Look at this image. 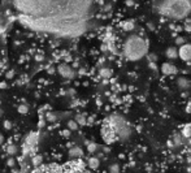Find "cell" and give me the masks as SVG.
<instances>
[{
	"label": "cell",
	"mask_w": 191,
	"mask_h": 173,
	"mask_svg": "<svg viewBox=\"0 0 191 173\" xmlns=\"http://www.w3.org/2000/svg\"><path fill=\"white\" fill-rule=\"evenodd\" d=\"M181 137L182 135H179V134H176V135H173V146H179L181 144Z\"/></svg>",
	"instance_id": "23"
},
{
	"label": "cell",
	"mask_w": 191,
	"mask_h": 173,
	"mask_svg": "<svg viewBox=\"0 0 191 173\" xmlns=\"http://www.w3.org/2000/svg\"><path fill=\"white\" fill-rule=\"evenodd\" d=\"M160 69H161V73L164 76H174L176 73H178L177 66L170 64V63H163Z\"/></svg>",
	"instance_id": "9"
},
{
	"label": "cell",
	"mask_w": 191,
	"mask_h": 173,
	"mask_svg": "<svg viewBox=\"0 0 191 173\" xmlns=\"http://www.w3.org/2000/svg\"><path fill=\"white\" fill-rule=\"evenodd\" d=\"M178 56L183 60V61H190L191 60V45H182L178 50Z\"/></svg>",
	"instance_id": "8"
},
{
	"label": "cell",
	"mask_w": 191,
	"mask_h": 173,
	"mask_svg": "<svg viewBox=\"0 0 191 173\" xmlns=\"http://www.w3.org/2000/svg\"><path fill=\"white\" fill-rule=\"evenodd\" d=\"M87 165L91 168V169H96L99 165H100V160L98 158H95V156H91L87 161Z\"/></svg>",
	"instance_id": "12"
},
{
	"label": "cell",
	"mask_w": 191,
	"mask_h": 173,
	"mask_svg": "<svg viewBox=\"0 0 191 173\" xmlns=\"http://www.w3.org/2000/svg\"><path fill=\"white\" fill-rule=\"evenodd\" d=\"M68 129H69V130H77V129H78V124L75 123L74 120H70L68 123Z\"/></svg>",
	"instance_id": "19"
},
{
	"label": "cell",
	"mask_w": 191,
	"mask_h": 173,
	"mask_svg": "<svg viewBox=\"0 0 191 173\" xmlns=\"http://www.w3.org/2000/svg\"><path fill=\"white\" fill-rule=\"evenodd\" d=\"M61 134H63L64 137H69V135H70V130H69V129H66V130H63V132H61Z\"/></svg>",
	"instance_id": "31"
},
{
	"label": "cell",
	"mask_w": 191,
	"mask_h": 173,
	"mask_svg": "<svg viewBox=\"0 0 191 173\" xmlns=\"http://www.w3.org/2000/svg\"><path fill=\"white\" fill-rule=\"evenodd\" d=\"M178 86L181 89H183V90H186V89H188L190 87V81L188 80H186V78H183V77H181V78H178Z\"/></svg>",
	"instance_id": "15"
},
{
	"label": "cell",
	"mask_w": 191,
	"mask_h": 173,
	"mask_svg": "<svg viewBox=\"0 0 191 173\" xmlns=\"http://www.w3.org/2000/svg\"><path fill=\"white\" fill-rule=\"evenodd\" d=\"M8 165H9V167H13V165H14V160H13V159H9V160H8Z\"/></svg>",
	"instance_id": "33"
},
{
	"label": "cell",
	"mask_w": 191,
	"mask_h": 173,
	"mask_svg": "<svg viewBox=\"0 0 191 173\" xmlns=\"http://www.w3.org/2000/svg\"><path fill=\"white\" fill-rule=\"evenodd\" d=\"M101 138H103V141L106 142L107 144L115 143V142L118 139V137H117V134H116L115 128L112 126V124L109 123L108 120L104 121V124H103V126H101Z\"/></svg>",
	"instance_id": "6"
},
{
	"label": "cell",
	"mask_w": 191,
	"mask_h": 173,
	"mask_svg": "<svg viewBox=\"0 0 191 173\" xmlns=\"http://www.w3.org/2000/svg\"><path fill=\"white\" fill-rule=\"evenodd\" d=\"M122 28H124L125 31H133L134 28H135V24H134L133 20H127V21H125L122 24Z\"/></svg>",
	"instance_id": "14"
},
{
	"label": "cell",
	"mask_w": 191,
	"mask_h": 173,
	"mask_svg": "<svg viewBox=\"0 0 191 173\" xmlns=\"http://www.w3.org/2000/svg\"><path fill=\"white\" fill-rule=\"evenodd\" d=\"M31 173H89L82 161H72L66 164H46L35 167Z\"/></svg>",
	"instance_id": "4"
},
{
	"label": "cell",
	"mask_w": 191,
	"mask_h": 173,
	"mask_svg": "<svg viewBox=\"0 0 191 173\" xmlns=\"http://www.w3.org/2000/svg\"><path fill=\"white\" fill-rule=\"evenodd\" d=\"M156 60H157V56H156L155 54L148 55V63H156Z\"/></svg>",
	"instance_id": "27"
},
{
	"label": "cell",
	"mask_w": 191,
	"mask_h": 173,
	"mask_svg": "<svg viewBox=\"0 0 191 173\" xmlns=\"http://www.w3.org/2000/svg\"><path fill=\"white\" fill-rule=\"evenodd\" d=\"M18 112H20L21 115H26L29 112V107L26 106V104H20L18 106Z\"/></svg>",
	"instance_id": "20"
},
{
	"label": "cell",
	"mask_w": 191,
	"mask_h": 173,
	"mask_svg": "<svg viewBox=\"0 0 191 173\" xmlns=\"http://www.w3.org/2000/svg\"><path fill=\"white\" fill-rule=\"evenodd\" d=\"M107 120L112 124V126L115 128L118 139H126V138L130 137V134H132V128H130V125L125 121L124 117H121L118 115H112Z\"/></svg>",
	"instance_id": "5"
},
{
	"label": "cell",
	"mask_w": 191,
	"mask_h": 173,
	"mask_svg": "<svg viewBox=\"0 0 191 173\" xmlns=\"http://www.w3.org/2000/svg\"><path fill=\"white\" fill-rule=\"evenodd\" d=\"M7 152L11 156H13V155L17 152V147L14 144H9V146H8V149H7Z\"/></svg>",
	"instance_id": "21"
},
{
	"label": "cell",
	"mask_w": 191,
	"mask_h": 173,
	"mask_svg": "<svg viewBox=\"0 0 191 173\" xmlns=\"http://www.w3.org/2000/svg\"><path fill=\"white\" fill-rule=\"evenodd\" d=\"M42 163H43V160H42L40 156H35V158L33 159V165H34V167H39V165H42Z\"/></svg>",
	"instance_id": "22"
},
{
	"label": "cell",
	"mask_w": 191,
	"mask_h": 173,
	"mask_svg": "<svg viewBox=\"0 0 191 173\" xmlns=\"http://www.w3.org/2000/svg\"><path fill=\"white\" fill-rule=\"evenodd\" d=\"M2 142H3V135H0V144H2Z\"/></svg>",
	"instance_id": "37"
},
{
	"label": "cell",
	"mask_w": 191,
	"mask_h": 173,
	"mask_svg": "<svg viewBox=\"0 0 191 173\" xmlns=\"http://www.w3.org/2000/svg\"><path fill=\"white\" fill-rule=\"evenodd\" d=\"M37 141H38V134L37 133H31L29 137H28V144H35L37 143Z\"/></svg>",
	"instance_id": "17"
},
{
	"label": "cell",
	"mask_w": 191,
	"mask_h": 173,
	"mask_svg": "<svg viewBox=\"0 0 191 173\" xmlns=\"http://www.w3.org/2000/svg\"><path fill=\"white\" fill-rule=\"evenodd\" d=\"M191 12V0H167L161 13L173 20H182Z\"/></svg>",
	"instance_id": "3"
},
{
	"label": "cell",
	"mask_w": 191,
	"mask_h": 173,
	"mask_svg": "<svg viewBox=\"0 0 191 173\" xmlns=\"http://www.w3.org/2000/svg\"><path fill=\"white\" fill-rule=\"evenodd\" d=\"M7 87V83L5 82H2V83H0V89H5Z\"/></svg>",
	"instance_id": "34"
},
{
	"label": "cell",
	"mask_w": 191,
	"mask_h": 173,
	"mask_svg": "<svg viewBox=\"0 0 191 173\" xmlns=\"http://www.w3.org/2000/svg\"><path fill=\"white\" fill-rule=\"evenodd\" d=\"M47 120L49 121V123H54V121H56V116L54 113H48L47 115Z\"/></svg>",
	"instance_id": "28"
},
{
	"label": "cell",
	"mask_w": 191,
	"mask_h": 173,
	"mask_svg": "<svg viewBox=\"0 0 191 173\" xmlns=\"http://www.w3.org/2000/svg\"><path fill=\"white\" fill-rule=\"evenodd\" d=\"M100 77H103V78H111L112 77V74H113V72H112V69H109V68H101L100 69Z\"/></svg>",
	"instance_id": "13"
},
{
	"label": "cell",
	"mask_w": 191,
	"mask_h": 173,
	"mask_svg": "<svg viewBox=\"0 0 191 173\" xmlns=\"http://www.w3.org/2000/svg\"><path fill=\"white\" fill-rule=\"evenodd\" d=\"M122 51H124V56L127 60H130V61H138V60L147 56L148 43L142 37L133 34V35L127 37V39L125 40Z\"/></svg>",
	"instance_id": "2"
},
{
	"label": "cell",
	"mask_w": 191,
	"mask_h": 173,
	"mask_svg": "<svg viewBox=\"0 0 191 173\" xmlns=\"http://www.w3.org/2000/svg\"><path fill=\"white\" fill-rule=\"evenodd\" d=\"M118 172H120V168L117 164H113V165L109 168V173H118Z\"/></svg>",
	"instance_id": "25"
},
{
	"label": "cell",
	"mask_w": 191,
	"mask_h": 173,
	"mask_svg": "<svg viewBox=\"0 0 191 173\" xmlns=\"http://www.w3.org/2000/svg\"><path fill=\"white\" fill-rule=\"evenodd\" d=\"M126 4H127V5H133V0H127Z\"/></svg>",
	"instance_id": "36"
},
{
	"label": "cell",
	"mask_w": 191,
	"mask_h": 173,
	"mask_svg": "<svg viewBox=\"0 0 191 173\" xmlns=\"http://www.w3.org/2000/svg\"><path fill=\"white\" fill-rule=\"evenodd\" d=\"M69 155H70L72 158H82L83 156V150L81 149V147L74 146L69 150Z\"/></svg>",
	"instance_id": "10"
},
{
	"label": "cell",
	"mask_w": 191,
	"mask_h": 173,
	"mask_svg": "<svg viewBox=\"0 0 191 173\" xmlns=\"http://www.w3.org/2000/svg\"><path fill=\"white\" fill-rule=\"evenodd\" d=\"M21 24L40 33L77 37L86 30L95 0H9Z\"/></svg>",
	"instance_id": "1"
},
{
	"label": "cell",
	"mask_w": 191,
	"mask_h": 173,
	"mask_svg": "<svg viewBox=\"0 0 191 173\" xmlns=\"http://www.w3.org/2000/svg\"><path fill=\"white\" fill-rule=\"evenodd\" d=\"M75 123L78 124V125H81V126H83V125H86V123H87V121H86V117H85V115H77L75 116Z\"/></svg>",
	"instance_id": "16"
},
{
	"label": "cell",
	"mask_w": 191,
	"mask_h": 173,
	"mask_svg": "<svg viewBox=\"0 0 191 173\" xmlns=\"http://www.w3.org/2000/svg\"><path fill=\"white\" fill-rule=\"evenodd\" d=\"M148 65H150V68H151V69H153V71H156V69H157V66H156V64H155V63H148Z\"/></svg>",
	"instance_id": "32"
},
{
	"label": "cell",
	"mask_w": 191,
	"mask_h": 173,
	"mask_svg": "<svg viewBox=\"0 0 191 173\" xmlns=\"http://www.w3.org/2000/svg\"><path fill=\"white\" fill-rule=\"evenodd\" d=\"M7 77H8V78H12V77H13V73H12V72H8V73H7Z\"/></svg>",
	"instance_id": "35"
},
{
	"label": "cell",
	"mask_w": 191,
	"mask_h": 173,
	"mask_svg": "<svg viewBox=\"0 0 191 173\" xmlns=\"http://www.w3.org/2000/svg\"><path fill=\"white\" fill-rule=\"evenodd\" d=\"M57 72H59V74L61 76V77L68 78V80L74 78V76H75V72L73 71V68L69 66L68 64H60L57 66Z\"/></svg>",
	"instance_id": "7"
},
{
	"label": "cell",
	"mask_w": 191,
	"mask_h": 173,
	"mask_svg": "<svg viewBox=\"0 0 191 173\" xmlns=\"http://www.w3.org/2000/svg\"><path fill=\"white\" fill-rule=\"evenodd\" d=\"M4 128L5 129H11L12 128V124L9 123V121H4Z\"/></svg>",
	"instance_id": "30"
},
{
	"label": "cell",
	"mask_w": 191,
	"mask_h": 173,
	"mask_svg": "<svg viewBox=\"0 0 191 173\" xmlns=\"http://www.w3.org/2000/svg\"><path fill=\"white\" fill-rule=\"evenodd\" d=\"M167 57L168 59H177L178 57V50L176 47H169L167 50V52H165Z\"/></svg>",
	"instance_id": "11"
},
{
	"label": "cell",
	"mask_w": 191,
	"mask_h": 173,
	"mask_svg": "<svg viewBox=\"0 0 191 173\" xmlns=\"http://www.w3.org/2000/svg\"><path fill=\"white\" fill-rule=\"evenodd\" d=\"M96 149H98V147H96V144H95V143H92V142H89V143H87V150H89L90 152L96 151Z\"/></svg>",
	"instance_id": "24"
},
{
	"label": "cell",
	"mask_w": 191,
	"mask_h": 173,
	"mask_svg": "<svg viewBox=\"0 0 191 173\" xmlns=\"http://www.w3.org/2000/svg\"><path fill=\"white\" fill-rule=\"evenodd\" d=\"M185 42H186V39H185V38H182V37H177V38H176V43H177L178 46L185 45Z\"/></svg>",
	"instance_id": "26"
},
{
	"label": "cell",
	"mask_w": 191,
	"mask_h": 173,
	"mask_svg": "<svg viewBox=\"0 0 191 173\" xmlns=\"http://www.w3.org/2000/svg\"><path fill=\"white\" fill-rule=\"evenodd\" d=\"M182 137H185V138H191V128H190V126L183 128V130H182Z\"/></svg>",
	"instance_id": "18"
},
{
	"label": "cell",
	"mask_w": 191,
	"mask_h": 173,
	"mask_svg": "<svg viewBox=\"0 0 191 173\" xmlns=\"http://www.w3.org/2000/svg\"><path fill=\"white\" fill-rule=\"evenodd\" d=\"M185 30L187 33H191V22H186L185 24Z\"/></svg>",
	"instance_id": "29"
}]
</instances>
